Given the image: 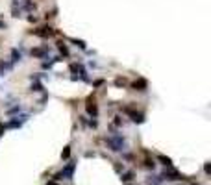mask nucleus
<instances>
[{"label": "nucleus", "instance_id": "obj_1", "mask_svg": "<svg viewBox=\"0 0 211 185\" xmlns=\"http://www.w3.org/2000/svg\"><path fill=\"white\" fill-rule=\"evenodd\" d=\"M106 143H107L109 150H113V152H121V150H124V146H126L124 137H121V135H115V137L106 139Z\"/></svg>", "mask_w": 211, "mask_h": 185}, {"label": "nucleus", "instance_id": "obj_2", "mask_svg": "<svg viewBox=\"0 0 211 185\" xmlns=\"http://www.w3.org/2000/svg\"><path fill=\"white\" fill-rule=\"evenodd\" d=\"M74 167H76V165L72 163V161H70L65 170H61V172L56 174V180H63V178H65V180H70V178H72V172H74Z\"/></svg>", "mask_w": 211, "mask_h": 185}, {"label": "nucleus", "instance_id": "obj_3", "mask_svg": "<svg viewBox=\"0 0 211 185\" xmlns=\"http://www.w3.org/2000/svg\"><path fill=\"white\" fill-rule=\"evenodd\" d=\"M163 178H167V180H181L183 176H181L178 170H172V169H169V170H167V169H165V172L161 174V180H163Z\"/></svg>", "mask_w": 211, "mask_h": 185}, {"label": "nucleus", "instance_id": "obj_4", "mask_svg": "<svg viewBox=\"0 0 211 185\" xmlns=\"http://www.w3.org/2000/svg\"><path fill=\"white\" fill-rule=\"evenodd\" d=\"M56 32H54V28H50V26H43V28H39L37 32H35V35H39V37H50V35H54Z\"/></svg>", "mask_w": 211, "mask_h": 185}, {"label": "nucleus", "instance_id": "obj_5", "mask_svg": "<svg viewBox=\"0 0 211 185\" xmlns=\"http://www.w3.org/2000/svg\"><path fill=\"white\" fill-rule=\"evenodd\" d=\"M124 111H126V115H130L132 120H133V122H137V124H141V122L145 120V119H143V115H141V113H135V111H133V109H130V107H126Z\"/></svg>", "mask_w": 211, "mask_h": 185}, {"label": "nucleus", "instance_id": "obj_6", "mask_svg": "<svg viewBox=\"0 0 211 185\" xmlns=\"http://www.w3.org/2000/svg\"><path fill=\"white\" fill-rule=\"evenodd\" d=\"M133 89H135V91H145V89H146V80L139 78L137 82H133Z\"/></svg>", "mask_w": 211, "mask_h": 185}, {"label": "nucleus", "instance_id": "obj_7", "mask_svg": "<svg viewBox=\"0 0 211 185\" xmlns=\"http://www.w3.org/2000/svg\"><path fill=\"white\" fill-rule=\"evenodd\" d=\"M146 183H148V185H161V178H159V176H148V178H146Z\"/></svg>", "mask_w": 211, "mask_h": 185}, {"label": "nucleus", "instance_id": "obj_8", "mask_svg": "<svg viewBox=\"0 0 211 185\" xmlns=\"http://www.w3.org/2000/svg\"><path fill=\"white\" fill-rule=\"evenodd\" d=\"M87 113L91 115V117H93V119H95V117H97V113H98V109H97V106L89 102V104H87Z\"/></svg>", "mask_w": 211, "mask_h": 185}, {"label": "nucleus", "instance_id": "obj_9", "mask_svg": "<svg viewBox=\"0 0 211 185\" xmlns=\"http://www.w3.org/2000/svg\"><path fill=\"white\" fill-rule=\"evenodd\" d=\"M157 159H159V161H161V163L165 165V167H171V165H172L171 157H167V155H157Z\"/></svg>", "mask_w": 211, "mask_h": 185}, {"label": "nucleus", "instance_id": "obj_10", "mask_svg": "<svg viewBox=\"0 0 211 185\" xmlns=\"http://www.w3.org/2000/svg\"><path fill=\"white\" fill-rule=\"evenodd\" d=\"M44 54H46L44 48H33V50H32V56H37V58H43Z\"/></svg>", "mask_w": 211, "mask_h": 185}, {"label": "nucleus", "instance_id": "obj_11", "mask_svg": "<svg viewBox=\"0 0 211 185\" xmlns=\"http://www.w3.org/2000/svg\"><path fill=\"white\" fill-rule=\"evenodd\" d=\"M58 46H59V52H61L63 56H69V50H67V46H65V43H63V41H59V43H58Z\"/></svg>", "mask_w": 211, "mask_h": 185}, {"label": "nucleus", "instance_id": "obj_12", "mask_svg": "<svg viewBox=\"0 0 211 185\" xmlns=\"http://www.w3.org/2000/svg\"><path fill=\"white\" fill-rule=\"evenodd\" d=\"M11 58H13V61H20V52H17L15 48L11 50Z\"/></svg>", "mask_w": 211, "mask_h": 185}, {"label": "nucleus", "instance_id": "obj_13", "mask_svg": "<svg viewBox=\"0 0 211 185\" xmlns=\"http://www.w3.org/2000/svg\"><path fill=\"white\" fill-rule=\"evenodd\" d=\"M121 180H122V181H130V180H133V172H126V174H122Z\"/></svg>", "mask_w": 211, "mask_h": 185}, {"label": "nucleus", "instance_id": "obj_14", "mask_svg": "<svg viewBox=\"0 0 211 185\" xmlns=\"http://www.w3.org/2000/svg\"><path fill=\"white\" fill-rule=\"evenodd\" d=\"M20 124H22V122H20V120H17V119H15V120H11V122H9V124H8V126H9V128H20Z\"/></svg>", "mask_w": 211, "mask_h": 185}, {"label": "nucleus", "instance_id": "obj_15", "mask_svg": "<svg viewBox=\"0 0 211 185\" xmlns=\"http://www.w3.org/2000/svg\"><path fill=\"white\" fill-rule=\"evenodd\" d=\"M69 155H70V146H65V150L61 152V157H63V159H67Z\"/></svg>", "mask_w": 211, "mask_h": 185}, {"label": "nucleus", "instance_id": "obj_16", "mask_svg": "<svg viewBox=\"0 0 211 185\" xmlns=\"http://www.w3.org/2000/svg\"><path fill=\"white\" fill-rule=\"evenodd\" d=\"M72 43H76V44L80 46V48H85V43H83V41H78V39H72Z\"/></svg>", "mask_w": 211, "mask_h": 185}, {"label": "nucleus", "instance_id": "obj_17", "mask_svg": "<svg viewBox=\"0 0 211 185\" xmlns=\"http://www.w3.org/2000/svg\"><path fill=\"white\" fill-rule=\"evenodd\" d=\"M145 165H146L148 169H154V161H150V159H146V161H145Z\"/></svg>", "mask_w": 211, "mask_h": 185}, {"label": "nucleus", "instance_id": "obj_18", "mask_svg": "<svg viewBox=\"0 0 211 185\" xmlns=\"http://www.w3.org/2000/svg\"><path fill=\"white\" fill-rule=\"evenodd\" d=\"M41 89H43V87H41L39 83H35V85H32V91H41Z\"/></svg>", "mask_w": 211, "mask_h": 185}, {"label": "nucleus", "instance_id": "obj_19", "mask_svg": "<svg viewBox=\"0 0 211 185\" xmlns=\"http://www.w3.org/2000/svg\"><path fill=\"white\" fill-rule=\"evenodd\" d=\"M204 170H206V174H209V172H211V167H209V163H206V167H204Z\"/></svg>", "mask_w": 211, "mask_h": 185}, {"label": "nucleus", "instance_id": "obj_20", "mask_svg": "<svg viewBox=\"0 0 211 185\" xmlns=\"http://www.w3.org/2000/svg\"><path fill=\"white\" fill-rule=\"evenodd\" d=\"M115 83H117V85H124V80H121V78H117V80H115Z\"/></svg>", "mask_w": 211, "mask_h": 185}, {"label": "nucleus", "instance_id": "obj_21", "mask_svg": "<svg viewBox=\"0 0 211 185\" xmlns=\"http://www.w3.org/2000/svg\"><path fill=\"white\" fill-rule=\"evenodd\" d=\"M17 111H20V106H17V107H13V109H9V113H17Z\"/></svg>", "mask_w": 211, "mask_h": 185}, {"label": "nucleus", "instance_id": "obj_22", "mask_svg": "<svg viewBox=\"0 0 211 185\" xmlns=\"http://www.w3.org/2000/svg\"><path fill=\"white\" fill-rule=\"evenodd\" d=\"M0 28H6V22H2V20H0Z\"/></svg>", "mask_w": 211, "mask_h": 185}]
</instances>
